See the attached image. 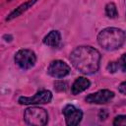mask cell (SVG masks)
<instances>
[{
    "label": "cell",
    "mask_w": 126,
    "mask_h": 126,
    "mask_svg": "<svg viewBox=\"0 0 126 126\" xmlns=\"http://www.w3.org/2000/svg\"><path fill=\"white\" fill-rule=\"evenodd\" d=\"M114 97V93L109 90H99L95 93L90 94L86 96L85 100L92 104H104Z\"/></svg>",
    "instance_id": "ba28073f"
},
{
    "label": "cell",
    "mask_w": 126,
    "mask_h": 126,
    "mask_svg": "<svg viewBox=\"0 0 126 126\" xmlns=\"http://www.w3.org/2000/svg\"><path fill=\"white\" fill-rule=\"evenodd\" d=\"M70 71V66L62 60H53L47 67V73L55 79H62L66 77L69 75Z\"/></svg>",
    "instance_id": "8992f818"
},
{
    "label": "cell",
    "mask_w": 126,
    "mask_h": 126,
    "mask_svg": "<svg viewBox=\"0 0 126 126\" xmlns=\"http://www.w3.org/2000/svg\"><path fill=\"white\" fill-rule=\"evenodd\" d=\"M118 91H119V93H121L122 94H126V81L122 82V83L119 85Z\"/></svg>",
    "instance_id": "e0dca14e"
},
{
    "label": "cell",
    "mask_w": 126,
    "mask_h": 126,
    "mask_svg": "<svg viewBox=\"0 0 126 126\" xmlns=\"http://www.w3.org/2000/svg\"><path fill=\"white\" fill-rule=\"evenodd\" d=\"M105 15L110 19H115L118 16L116 5L113 2H110V3L106 4V6H105Z\"/></svg>",
    "instance_id": "7c38bea8"
},
{
    "label": "cell",
    "mask_w": 126,
    "mask_h": 126,
    "mask_svg": "<svg viewBox=\"0 0 126 126\" xmlns=\"http://www.w3.org/2000/svg\"><path fill=\"white\" fill-rule=\"evenodd\" d=\"M117 63H118L119 69L126 73V53H124V54H122L120 56V58L118 59Z\"/></svg>",
    "instance_id": "9a60e30c"
},
{
    "label": "cell",
    "mask_w": 126,
    "mask_h": 126,
    "mask_svg": "<svg viewBox=\"0 0 126 126\" xmlns=\"http://www.w3.org/2000/svg\"><path fill=\"white\" fill-rule=\"evenodd\" d=\"M126 40V33L118 28H105L97 34L98 44L105 50L113 51L120 48Z\"/></svg>",
    "instance_id": "7a4b0ae2"
},
{
    "label": "cell",
    "mask_w": 126,
    "mask_h": 126,
    "mask_svg": "<svg viewBox=\"0 0 126 126\" xmlns=\"http://www.w3.org/2000/svg\"><path fill=\"white\" fill-rule=\"evenodd\" d=\"M115 126H126V115H118L113 120Z\"/></svg>",
    "instance_id": "5bb4252c"
},
{
    "label": "cell",
    "mask_w": 126,
    "mask_h": 126,
    "mask_svg": "<svg viewBox=\"0 0 126 126\" xmlns=\"http://www.w3.org/2000/svg\"><path fill=\"white\" fill-rule=\"evenodd\" d=\"M62 112L65 117L66 124L70 126L78 125L83 118V111L73 104H67L63 108Z\"/></svg>",
    "instance_id": "52a82bcc"
},
{
    "label": "cell",
    "mask_w": 126,
    "mask_h": 126,
    "mask_svg": "<svg viewBox=\"0 0 126 126\" xmlns=\"http://www.w3.org/2000/svg\"><path fill=\"white\" fill-rule=\"evenodd\" d=\"M100 58L99 51L90 45L78 46L70 54L72 65L85 75H92L97 72Z\"/></svg>",
    "instance_id": "6da1fadb"
},
{
    "label": "cell",
    "mask_w": 126,
    "mask_h": 126,
    "mask_svg": "<svg viewBox=\"0 0 126 126\" xmlns=\"http://www.w3.org/2000/svg\"><path fill=\"white\" fill-rule=\"evenodd\" d=\"M90 86H91V82L87 78L79 77L74 81V83L71 86V94L74 95L79 94L80 93L86 91Z\"/></svg>",
    "instance_id": "9c48e42d"
},
{
    "label": "cell",
    "mask_w": 126,
    "mask_h": 126,
    "mask_svg": "<svg viewBox=\"0 0 126 126\" xmlns=\"http://www.w3.org/2000/svg\"><path fill=\"white\" fill-rule=\"evenodd\" d=\"M52 99V93L48 90H40L32 96H21L18 101L20 104L24 105H36V104H46Z\"/></svg>",
    "instance_id": "5b68a950"
},
{
    "label": "cell",
    "mask_w": 126,
    "mask_h": 126,
    "mask_svg": "<svg viewBox=\"0 0 126 126\" xmlns=\"http://www.w3.org/2000/svg\"><path fill=\"white\" fill-rule=\"evenodd\" d=\"M61 42V34L58 31L49 32L43 38V43L50 47H57Z\"/></svg>",
    "instance_id": "30bf717a"
},
{
    "label": "cell",
    "mask_w": 126,
    "mask_h": 126,
    "mask_svg": "<svg viewBox=\"0 0 126 126\" xmlns=\"http://www.w3.org/2000/svg\"><path fill=\"white\" fill-rule=\"evenodd\" d=\"M24 120L28 125L44 126L48 121V113L39 106H32L25 110Z\"/></svg>",
    "instance_id": "3957f363"
},
{
    "label": "cell",
    "mask_w": 126,
    "mask_h": 126,
    "mask_svg": "<svg viewBox=\"0 0 126 126\" xmlns=\"http://www.w3.org/2000/svg\"><path fill=\"white\" fill-rule=\"evenodd\" d=\"M106 69H107L108 72H110V73H115V72L119 69V66H118L117 61H116V62H109L108 65H107V67H106Z\"/></svg>",
    "instance_id": "2e32d148"
},
{
    "label": "cell",
    "mask_w": 126,
    "mask_h": 126,
    "mask_svg": "<svg viewBox=\"0 0 126 126\" xmlns=\"http://www.w3.org/2000/svg\"><path fill=\"white\" fill-rule=\"evenodd\" d=\"M35 2H36V0H28L27 2L21 4L18 8H16L13 12H11V13L8 15V17L6 18V21H11V20H13V19L19 17V16L22 15L24 12H26L29 8H31Z\"/></svg>",
    "instance_id": "8fae6325"
},
{
    "label": "cell",
    "mask_w": 126,
    "mask_h": 126,
    "mask_svg": "<svg viewBox=\"0 0 126 126\" xmlns=\"http://www.w3.org/2000/svg\"><path fill=\"white\" fill-rule=\"evenodd\" d=\"M67 83L65 81H62V80H58L54 83V89L57 91V92H63L67 89Z\"/></svg>",
    "instance_id": "4fadbf2b"
},
{
    "label": "cell",
    "mask_w": 126,
    "mask_h": 126,
    "mask_svg": "<svg viewBox=\"0 0 126 126\" xmlns=\"http://www.w3.org/2000/svg\"><path fill=\"white\" fill-rule=\"evenodd\" d=\"M14 61L21 69L29 70L34 66L36 62V55L31 49H20L15 54Z\"/></svg>",
    "instance_id": "277c9868"
}]
</instances>
